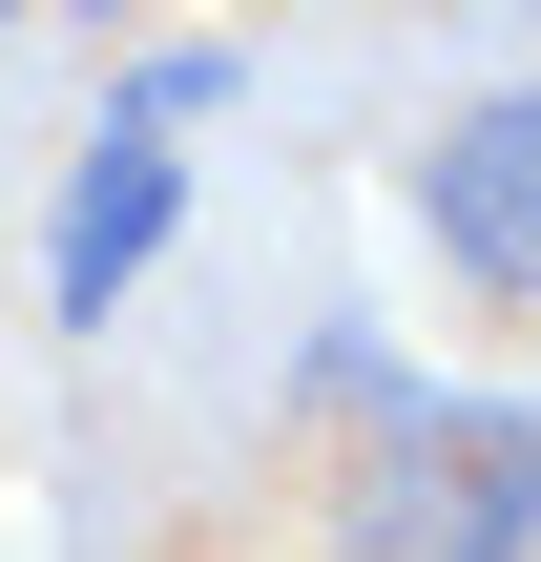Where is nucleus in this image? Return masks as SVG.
<instances>
[{
    "mask_svg": "<svg viewBox=\"0 0 541 562\" xmlns=\"http://www.w3.org/2000/svg\"><path fill=\"white\" fill-rule=\"evenodd\" d=\"M334 562H541V396H396L334 480Z\"/></svg>",
    "mask_w": 541,
    "mask_h": 562,
    "instance_id": "f257e3e1",
    "label": "nucleus"
},
{
    "mask_svg": "<svg viewBox=\"0 0 541 562\" xmlns=\"http://www.w3.org/2000/svg\"><path fill=\"white\" fill-rule=\"evenodd\" d=\"M417 229H438L480 292H541V83L459 104V125L417 146Z\"/></svg>",
    "mask_w": 541,
    "mask_h": 562,
    "instance_id": "f03ea898",
    "label": "nucleus"
},
{
    "mask_svg": "<svg viewBox=\"0 0 541 562\" xmlns=\"http://www.w3.org/2000/svg\"><path fill=\"white\" fill-rule=\"evenodd\" d=\"M167 209H188V167H167L146 125H104V146L63 167V229H42V292H63V313L104 334V313H125V271L167 250Z\"/></svg>",
    "mask_w": 541,
    "mask_h": 562,
    "instance_id": "7ed1b4c3",
    "label": "nucleus"
}]
</instances>
